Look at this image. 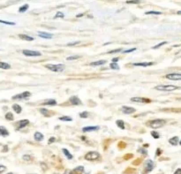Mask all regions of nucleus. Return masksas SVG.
I'll return each instance as SVG.
<instances>
[{
	"instance_id": "obj_1",
	"label": "nucleus",
	"mask_w": 181,
	"mask_h": 174,
	"mask_svg": "<svg viewBox=\"0 0 181 174\" xmlns=\"http://www.w3.org/2000/svg\"><path fill=\"white\" fill-rule=\"evenodd\" d=\"M178 89L179 88L178 86H174V85H159V86H156L155 88V89L160 90V91H173Z\"/></svg>"
},
{
	"instance_id": "obj_2",
	"label": "nucleus",
	"mask_w": 181,
	"mask_h": 174,
	"mask_svg": "<svg viewBox=\"0 0 181 174\" xmlns=\"http://www.w3.org/2000/svg\"><path fill=\"white\" fill-rule=\"evenodd\" d=\"M165 125V120L164 119H154L148 122V125L154 129L160 128Z\"/></svg>"
},
{
	"instance_id": "obj_3",
	"label": "nucleus",
	"mask_w": 181,
	"mask_h": 174,
	"mask_svg": "<svg viewBox=\"0 0 181 174\" xmlns=\"http://www.w3.org/2000/svg\"><path fill=\"white\" fill-rule=\"evenodd\" d=\"M46 67L52 71V72H57V73H59V72H62L64 70L65 68V66L64 64H46Z\"/></svg>"
},
{
	"instance_id": "obj_4",
	"label": "nucleus",
	"mask_w": 181,
	"mask_h": 174,
	"mask_svg": "<svg viewBox=\"0 0 181 174\" xmlns=\"http://www.w3.org/2000/svg\"><path fill=\"white\" fill-rule=\"evenodd\" d=\"M98 158H100V154L96 151L88 152V153H87L85 156V159L88 160V161H95V160H97Z\"/></svg>"
},
{
	"instance_id": "obj_5",
	"label": "nucleus",
	"mask_w": 181,
	"mask_h": 174,
	"mask_svg": "<svg viewBox=\"0 0 181 174\" xmlns=\"http://www.w3.org/2000/svg\"><path fill=\"white\" fill-rule=\"evenodd\" d=\"M31 96V93L28 92V91H25L23 93H21V94H18L12 97V100H21V99H25V98H28Z\"/></svg>"
},
{
	"instance_id": "obj_6",
	"label": "nucleus",
	"mask_w": 181,
	"mask_h": 174,
	"mask_svg": "<svg viewBox=\"0 0 181 174\" xmlns=\"http://www.w3.org/2000/svg\"><path fill=\"white\" fill-rule=\"evenodd\" d=\"M22 53L28 57H40V56H42L41 52L35 51H29V50H24L23 51H22Z\"/></svg>"
},
{
	"instance_id": "obj_7",
	"label": "nucleus",
	"mask_w": 181,
	"mask_h": 174,
	"mask_svg": "<svg viewBox=\"0 0 181 174\" xmlns=\"http://www.w3.org/2000/svg\"><path fill=\"white\" fill-rule=\"evenodd\" d=\"M132 102L134 103H150L151 101L148 98H144V97H140V96H135V97H132L131 98Z\"/></svg>"
},
{
	"instance_id": "obj_8",
	"label": "nucleus",
	"mask_w": 181,
	"mask_h": 174,
	"mask_svg": "<svg viewBox=\"0 0 181 174\" xmlns=\"http://www.w3.org/2000/svg\"><path fill=\"white\" fill-rule=\"evenodd\" d=\"M28 124H29V121L28 119H22V120H20V121L16 123V130H19V129L24 128Z\"/></svg>"
},
{
	"instance_id": "obj_9",
	"label": "nucleus",
	"mask_w": 181,
	"mask_h": 174,
	"mask_svg": "<svg viewBox=\"0 0 181 174\" xmlns=\"http://www.w3.org/2000/svg\"><path fill=\"white\" fill-rule=\"evenodd\" d=\"M165 77L171 80H181V73H169Z\"/></svg>"
},
{
	"instance_id": "obj_10",
	"label": "nucleus",
	"mask_w": 181,
	"mask_h": 174,
	"mask_svg": "<svg viewBox=\"0 0 181 174\" xmlns=\"http://www.w3.org/2000/svg\"><path fill=\"white\" fill-rule=\"evenodd\" d=\"M154 166H155L154 163H153L151 160H148V161L146 162V165H145V170H146V171H144L143 174H145L146 172L148 173V172H149V171H151L154 169Z\"/></svg>"
},
{
	"instance_id": "obj_11",
	"label": "nucleus",
	"mask_w": 181,
	"mask_h": 174,
	"mask_svg": "<svg viewBox=\"0 0 181 174\" xmlns=\"http://www.w3.org/2000/svg\"><path fill=\"white\" fill-rule=\"evenodd\" d=\"M122 112H123V113H126V114H132L135 112V109L132 108V107L123 106L122 107Z\"/></svg>"
},
{
	"instance_id": "obj_12",
	"label": "nucleus",
	"mask_w": 181,
	"mask_h": 174,
	"mask_svg": "<svg viewBox=\"0 0 181 174\" xmlns=\"http://www.w3.org/2000/svg\"><path fill=\"white\" fill-rule=\"evenodd\" d=\"M37 35L42 37V38H44V39H51L53 37V35L52 34H50V33H46V32H38L37 33Z\"/></svg>"
},
{
	"instance_id": "obj_13",
	"label": "nucleus",
	"mask_w": 181,
	"mask_h": 174,
	"mask_svg": "<svg viewBox=\"0 0 181 174\" xmlns=\"http://www.w3.org/2000/svg\"><path fill=\"white\" fill-rule=\"evenodd\" d=\"M69 101L74 105H80V104H81V101H80V99L78 96H71Z\"/></svg>"
},
{
	"instance_id": "obj_14",
	"label": "nucleus",
	"mask_w": 181,
	"mask_h": 174,
	"mask_svg": "<svg viewBox=\"0 0 181 174\" xmlns=\"http://www.w3.org/2000/svg\"><path fill=\"white\" fill-rule=\"evenodd\" d=\"M99 129V126H86L82 128V132H93V131H96V130Z\"/></svg>"
},
{
	"instance_id": "obj_15",
	"label": "nucleus",
	"mask_w": 181,
	"mask_h": 174,
	"mask_svg": "<svg viewBox=\"0 0 181 174\" xmlns=\"http://www.w3.org/2000/svg\"><path fill=\"white\" fill-rule=\"evenodd\" d=\"M154 63L153 62H144V63H134L133 66L135 67H150V66H153Z\"/></svg>"
},
{
	"instance_id": "obj_16",
	"label": "nucleus",
	"mask_w": 181,
	"mask_h": 174,
	"mask_svg": "<svg viewBox=\"0 0 181 174\" xmlns=\"http://www.w3.org/2000/svg\"><path fill=\"white\" fill-rule=\"evenodd\" d=\"M0 135L3 136V137H6V136L9 135L8 130L5 126H0Z\"/></svg>"
},
{
	"instance_id": "obj_17",
	"label": "nucleus",
	"mask_w": 181,
	"mask_h": 174,
	"mask_svg": "<svg viewBox=\"0 0 181 174\" xmlns=\"http://www.w3.org/2000/svg\"><path fill=\"white\" fill-rule=\"evenodd\" d=\"M106 64V60H99V61H94L92 63H90L91 67H98V66H103V64Z\"/></svg>"
},
{
	"instance_id": "obj_18",
	"label": "nucleus",
	"mask_w": 181,
	"mask_h": 174,
	"mask_svg": "<svg viewBox=\"0 0 181 174\" xmlns=\"http://www.w3.org/2000/svg\"><path fill=\"white\" fill-rule=\"evenodd\" d=\"M19 37L21 39V40H24V41H34V38L29 36V35H19Z\"/></svg>"
},
{
	"instance_id": "obj_19",
	"label": "nucleus",
	"mask_w": 181,
	"mask_h": 174,
	"mask_svg": "<svg viewBox=\"0 0 181 174\" xmlns=\"http://www.w3.org/2000/svg\"><path fill=\"white\" fill-rule=\"evenodd\" d=\"M43 138H44V136H43L42 134H41L40 132H35V141H41L43 140Z\"/></svg>"
},
{
	"instance_id": "obj_20",
	"label": "nucleus",
	"mask_w": 181,
	"mask_h": 174,
	"mask_svg": "<svg viewBox=\"0 0 181 174\" xmlns=\"http://www.w3.org/2000/svg\"><path fill=\"white\" fill-rule=\"evenodd\" d=\"M11 68V66L7 63L5 62H1L0 61V69H5V70H8Z\"/></svg>"
},
{
	"instance_id": "obj_21",
	"label": "nucleus",
	"mask_w": 181,
	"mask_h": 174,
	"mask_svg": "<svg viewBox=\"0 0 181 174\" xmlns=\"http://www.w3.org/2000/svg\"><path fill=\"white\" fill-rule=\"evenodd\" d=\"M169 142H170L171 145H173V146H177L178 143V137L175 136V137L171 138V139L169 140Z\"/></svg>"
},
{
	"instance_id": "obj_22",
	"label": "nucleus",
	"mask_w": 181,
	"mask_h": 174,
	"mask_svg": "<svg viewBox=\"0 0 181 174\" xmlns=\"http://www.w3.org/2000/svg\"><path fill=\"white\" fill-rule=\"evenodd\" d=\"M12 109H13V111H14L16 113H18V114H19V113L21 112V111H22L21 107H20L19 104H16V103L12 105Z\"/></svg>"
},
{
	"instance_id": "obj_23",
	"label": "nucleus",
	"mask_w": 181,
	"mask_h": 174,
	"mask_svg": "<svg viewBox=\"0 0 181 174\" xmlns=\"http://www.w3.org/2000/svg\"><path fill=\"white\" fill-rule=\"evenodd\" d=\"M42 104L43 105H56L57 104V102L54 99H50V100L45 101Z\"/></svg>"
},
{
	"instance_id": "obj_24",
	"label": "nucleus",
	"mask_w": 181,
	"mask_h": 174,
	"mask_svg": "<svg viewBox=\"0 0 181 174\" xmlns=\"http://www.w3.org/2000/svg\"><path fill=\"white\" fill-rule=\"evenodd\" d=\"M63 152H64V154L65 155V157L68 158V159H72L73 158V156H72V154L70 153V152L67 150V149H65V148H63Z\"/></svg>"
},
{
	"instance_id": "obj_25",
	"label": "nucleus",
	"mask_w": 181,
	"mask_h": 174,
	"mask_svg": "<svg viewBox=\"0 0 181 174\" xmlns=\"http://www.w3.org/2000/svg\"><path fill=\"white\" fill-rule=\"evenodd\" d=\"M74 171L76 172V173H78V174H81L84 171V167L83 166H78V167H76L74 170Z\"/></svg>"
},
{
	"instance_id": "obj_26",
	"label": "nucleus",
	"mask_w": 181,
	"mask_h": 174,
	"mask_svg": "<svg viewBox=\"0 0 181 174\" xmlns=\"http://www.w3.org/2000/svg\"><path fill=\"white\" fill-rule=\"evenodd\" d=\"M110 68L113 69V70H119V64H118L117 63H114V62L110 63Z\"/></svg>"
},
{
	"instance_id": "obj_27",
	"label": "nucleus",
	"mask_w": 181,
	"mask_h": 174,
	"mask_svg": "<svg viewBox=\"0 0 181 174\" xmlns=\"http://www.w3.org/2000/svg\"><path fill=\"white\" fill-rule=\"evenodd\" d=\"M116 124H117V125H118L119 128L125 129V123H124L123 120H117V121H116Z\"/></svg>"
},
{
	"instance_id": "obj_28",
	"label": "nucleus",
	"mask_w": 181,
	"mask_h": 174,
	"mask_svg": "<svg viewBox=\"0 0 181 174\" xmlns=\"http://www.w3.org/2000/svg\"><path fill=\"white\" fill-rule=\"evenodd\" d=\"M28 7H29L28 5H24V6H22L21 7H19V12H26V11L28 9Z\"/></svg>"
},
{
	"instance_id": "obj_29",
	"label": "nucleus",
	"mask_w": 181,
	"mask_h": 174,
	"mask_svg": "<svg viewBox=\"0 0 181 174\" xmlns=\"http://www.w3.org/2000/svg\"><path fill=\"white\" fill-rule=\"evenodd\" d=\"M59 120H62V121H72L73 119L71 117H68V116H63V117L59 118Z\"/></svg>"
},
{
	"instance_id": "obj_30",
	"label": "nucleus",
	"mask_w": 181,
	"mask_h": 174,
	"mask_svg": "<svg viewBox=\"0 0 181 174\" xmlns=\"http://www.w3.org/2000/svg\"><path fill=\"white\" fill-rule=\"evenodd\" d=\"M40 112H41L42 114H43L45 117H49V116H50L49 112H48V110H46V109H41V110H40Z\"/></svg>"
},
{
	"instance_id": "obj_31",
	"label": "nucleus",
	"mask_w": 181,
	"mask_h": 174,
	"mask_svg": "<svg viewBox=\"0 0 181 174\" xmlns=\"http://www.w3.org/2000/svg\"><path fill=\"white\" fill-rule=\"evenodd\" d=\"M6 119L7 120H9V121L13 120V115H12V112L6 113Z\"/></svg>"
},
{
	"instance_id": "obj_32",
	"label": "nucleus",
	"mask_w": 181,
	"mask_h": 174,
	"mask_svg": "<svg viewBox=\"0 0 181 174\" xmlns=\"http://www.w3.org/2000/svg\"><path fill=\"white\" fill-rule=\"evenodd\" d=\"M145 14L147 15V14H155V15H160V14H162V12H155V11H150V12H145Z\"/></svg>"
},
{
	"instance_id": "obj_33",
	"label": "nucleus",
	"mask_w": 181,
	"mask_h": 174,
	"mask_svg": "<svg viewBox=\"0 0 181 174\" xmlns=\"http://www.w3.org/2000/svg\"><path fill=\"white\" fill-rule=\"evenodd\" d=\"M80 117L82 118V119H87V118H88V112H83L80 113Z\"/></svg>"
},
{
	"instance_id": "obj_34",
	"label": "nucleus",
	"mask_w": 181,
	"mask_h": 174,
	"mask_svg": "<svg viewBox=\"0 0 181 174\" xmlns=\"http://www.w3.org/2000/svg\"><path fill=\"white\" fill-rule=\"evenodd\" d=\"M64 13H63V12H57V14L55 15L54 19H58V18H61V19H62V18H64Z\"/></svg>"
},
{
	"instance_id": "obj_35",
	"label": "nucleus",
	"mask_w": 181,
	"mask_h": 174,
	"mask_svg": "<svg viewBox=\"0 0 181 174\" xmlns=\"http://www.w3.org/2000/svg\"><path fill=\"white\" fill-rule=\"evenodd\" d=\"M151 135L155 138V139H158L160 137V135H159V134H158L157 132H155V131H153V132H151Z\"/></svg>"
},
{
	"instance_id": "obj_36",
	"label": "nucleus",
	"mask_w": 181,
	"mask_h": 174,
	"mask_svg": "<svg viewBox=\"0 0 181 174\" xmlns=\"http://www.w3.org/2000/svg\"><path fill=\"white\" fill-rule=\"evenodd\" d=\"M166 43H167V42H163L159 43V44H157V45H155V46L152 47V49H158V48H160L161 46H163V45L166 44Z\"/></svg>"
},
{
	"instance_id": "obj_37",
	"label": "nucleus",
	"mask_w": 181,
	"mask_h": 174,
	"mask_svg": "<svg viewBox=\"0 0 181 174\" xmlns=\"http://www.w3.org/2000/svg\"><path fill=\"white\" fill-rule=\"evenodd\" d=\"M80 56H72V57H68L66 59L68 61H72V60H74V59H77V58H80Z\"/></svg>"
},
{
	"instance_id": "obj_38",
	"label": "nucleus",
	"mask_w": 181,
	"mask_h": 174,
	"mask_svg": "<svg viewBox=\"0 0 181 174\" xmlns=\"http://www.w3.org/2000/svg\"><path fill=\"white\" fill-rule=\"evenodd\" d=\"M0 23L6 24V25H12V26L15 25V23H14V22H9V21H5V20H1V19H0Z\"/></svg>"
},
{
	"instance_id": "obj_39",
	"label": "nucleus",
	"mask_w": 181,
	"mask_h": 174,
	"mask_svg": "<svg viewBox=\"0 0 181 174\" xmlns=\"http://www.w3.org/2000/svg\"><path fill=\"white\" fill-rule=\"evenodd\" d=\"M80 42H69V43H67V46H74V45H77L79 44Z\"/></svg>"
},
{
	"instance_id": "obj_40",
	"label": "nucleus",
	"mask_w": 181,
	"mask_h": 174,
	"mask_svg": "<svg viewBox=\"0 0 181 174\" xmlns=\"http://www.w3.org/2000/svg\"><path fill=\"white\" fill-rule=\"evenodd\" d=\"M122 49H116V50H113V51H108V54H112V53H117V52H119L121 51Z\"/></svg>"
},
{
	"instance_id": "obj_41",
	"label": "nucleus",
	"mask_w": 181,
	"mask_h": 174,
	"mask_svg": "<svg viewBox=\"0 0 181 174\" xmlns=\"http://www.w3.org/2000/svg\"><path fill=\"white\" fill-rule=\"evenodd\" d=\"M127 4H139L140 0H131V1H126Z\"/></svg>"
},
{
	"instance_id": "obj_42",
	"label": "nucleus",
	"mask_w": 181,
	"mask_h": 174,
	"mask_svg": "<svg viewBox=\"0 0 181 174\" xmlns=\"http://www.w3.org/2000/svg\"><path fill=\"white\" fill-rule=\"evenodd\" d=\"M134 51H136V48H132V49H129V50H126V51H123V53L126 54V53H129V52H132Z\"/></svg>"
},
{
	"instance_id": "obj_43",
	"label": "nucleus",
	"mask_w": 181,
	"mask_h": 174,
	"mask_svg": "<svg viewBox=\"0 0 181 174\" xmlns=\"http://www.w3.org/2000/svg\"><path fill=\"white\" fill-rule=\"evenodd\" d=\"M23 160H25V161H30L31 160V157L28 156V155H25V156H23Z\"/></svg>"
},
{
	"instance_id": "obj_44",
	"label": "nucleus",
	"mask_w": 181,
	"mask_h": 174,
	"mask_svg": "<svg viewBox=\"0 0 181 174\" xmlns=\"http://www.w3.org/2000/svg\"><path fill=\"white\" fill-rule=\"evenodd\" d=\"M141 159H140V158H138V159H136L135 160L132 164H134V165H138V164H141Z\"/></svg>"
},
{
	"instance_id": "obj_45",
	"label": "nucleus",
	"mask_w": 181,
	"mask_h": 174,
	"mask_svg": "<svg viewBox=\"0 0 181 174\" xmlns=\"http://www.w3.org/2000/svg\"><path fill=\"white\" fill-rule=\"evenodd\" d=\"M6 170V166L0 164V173H2V172H3V171H5Z\"/></svg>"
},
{
	"instance_id": "obj_46",
	"label": "nucleus",
	"mask_w": 181,
	"mask_h": 174,
	"mask_svg": "<svg viewBox=\"0 0 181 174\" xmlns=\"http://www.w3.org/2000/svg\"><path fill=\"white\" fill-rule=\"evenodd\" d=\"M135 171H134V169H131V168H128L127 169V171H125V173H132V172H134Z\"/></svg>"
},
{
	"instance_id": "obj_47",
	"label": "nucleus",
	"mask_w": 181,
	"mask_h": 174,
	"mask_svg": "<svg viewBox=\"0 0 181 174\" xmlns=\"http://www.w3.org/2000/svg\"><path fill=\"white\" fill-rule=\"evenodd\" d=\"M131 157H132V154H128V155L125 156V157H124V158H125L126 160H128V159H130Z\"/></svg>"
},
{
	"instance_id": "obj_48",
	"label": "nucleus",
	"mask_w": 181,
	"mask_h": 174,
	"mask_svg": "<svg viewBox=\"0 0 181 174\" xmlns=\"http://www.w3.org/2000/svg\"><path fill=\"white\" fill-rule=\"evenodd\" d=\"M55 141H56V138L55 137H51V139L49 140V143H52Z\"/></svg>"
},
{
	"instance_id": "obj_49",
	"label": "nucleus",
	"mask_w": 181,
	"mask_h": 174,
	"mask_svg": "<svg viewBox=\"0 0 181 174\" xmlns=\"http://www.w3.org/2000/svg\"><path fill=\"white\" fill-rule=\"evenodd\" d=\"M161 153H162V151L160 150V148H158V149L156 150V156H159Z\"/></svg>"
},
{
	"instance_id": "obj_50",
	"label": "nucleus",
	"mask_w": 181,
	"mask_h": 174,
	"mask_svg": "<svg viewBox=\"0 0 181 174\" xmlns=\"http://www.w3.org/2000/svg\"><path fill=\"white\" fill-rule=\"evenodd\" d=\"M174 174H181V169H178V170L174 172Z\"/></svg>"
},
{
	"instance_id": "obj_51",
	"label": "nucleus",
	"mask_w": 181,
	"mask_h": 174,
	"mask_svg": "<svg viewBox=\"0 0 181 174\" xmlns=\"http://www.w3.org/2000/svg\"><path fill=\"white\" fill-rule=\"evenodd\" d=\"M119 60V58H113V59H112V61H113V62H114V63H117V62H118Z\"/></svg>"
},
{
	"instance_id": "obj_52",
	"label": "nucleus",
	"mask_w": 181,
	"mask_h": 174,
	"mask_svg": "<svg viewBox=\"0 0 181 174\" xmlns=\"http://www.w3.org/2000/svg\"><path fill=\"white\" fill-rule=\"evenodd\" d=\"M64 174H73V172H72V171H65Z\"/></svg>"
},
{
	"instance_id": "obj_53",
	"label": "nucleus",
	"mask_w": 181,
	"mask_h": 174,
	"mask_svg": "<svg viewBox=\"0 0 181 174\" xmlns=\"http://www.w3.org/2000/svg\"><path fill=\"white\" fill-rule=\"evenodd\" d=\"M139 151L142 152V153H143V154H147V152H146L145 150H143V149H139Z\"/></svg>"
},
{
	"instance_id": "obj_54",
	"label": "nucleus",
	"mask_w": 181,
	"mask_h": 174,
	"mask_svg": "<svg viewBox=\"0 0 181 174\" xmlns=\"http://www.w3.org/2000/svg\"><path fill=\"white\" fill-rule=\"evenodd\" d=\"M82 15H83V14H79V15H78V16H77V17H81V16H82Z\"/></svg>"
},
{
	"instance_id": "obj_55",
	"label": "nucleus",
	"mask_w": 181,
	"mask_h": 174,
	"mask_svg": "<svg viewBox=\"0 0 181 174\" xmlns=\"http://www.w3.org/2000/svg\"><path fill=\"white\" fill-rule=\"evenodd\" d=\"M178 14H181V11H179V12H178Z\"/></svg>"
},
{
	"instance_id": "obj_56",
	"label": "nucleus",
	"mask_w": 181,
	"mask_h": 174,
	"mask_svg": "<svg viewBox=\"0 0 181 174\" xmlns=\"http://www.w3.org/2000/svg\"><path fill=\"white\" fill-rule=\"evenodd\" d=\"M7 174H13V173H12V172H9V173H7Z\"/></svg>"
},
{
	"instance_id": "obj_57",
	"label": "nucleus",
	"mask_w": 181,
	"mask_h": 174,
	"mask_svg": "<svg viewBox=\"0 0 181 174\" xmlns=\"http://www.w3.org/2000/svg\"><path fill=\"white\" fill-rule=\"evenodd\" d=\"M179 144L181 145V140H180V141H179Z\"/></svg>"
},
{
	"instance_id": "obj_58",
	"label": "nucleus",
	"mask_w": 181,
	"mask_h": 174,
	"mask_svg": "<svg viewBox=\"0 0 181 174\" xmlns=\"http://www.w3.org/2000/svg\"><path fill=\"white\" fill-rule=\"evenodd\" d=\"M55 174H58V173H55Z\"/></svg>"
}]
</instances>
